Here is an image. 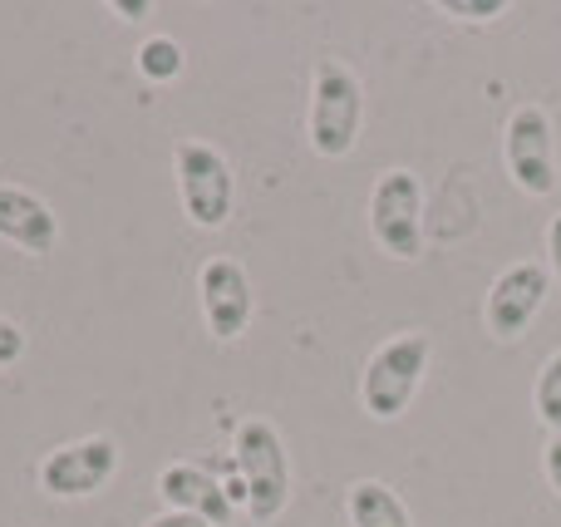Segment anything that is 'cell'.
I'll return each instance as SVG.
<instances>
[{
	"mask_svg": "<svg viewBox=\"0 0 561 527\" xmlns=\"http://www.w3.org/2000/svg\"><path fill=\"white\" fill-rule=\"evenodd\" d=\"M365 128V84L359 75L335 55L316 59L310 75V108H306V138L320 158H350Z\"/></svg>",
	"mask_w": 561,
	"mask_h": 527,
	"instance_id": "cell-1",
	"label": "cell"
},
{
	"mask_svg": "<svg viewBox=\"0 0 561 527\" xmlns=\"http://www.w3.org/2000/svg\"><path fill=\"white\" fill-rule=\"evenodd\" d=\"M428 360H434V335L428 331H399L385 345H375V355L359 370V404H365L369 420H399L414 404Z\"/></svg>",
	"mask_w": 561,
	"mask_h": 527,
	"instance_id": "cell-2",
	"label": "cell"
},
{
	"mask_svg": "<svg viewBox=\"0 0 561 527\" xmlns=\"http://www.w3.org/2000/svg\"><path fill=\"white\" fill-rule=\"evenodd\" d=\"M232 463L242 473L247 489V518L256 523H276L290 503V459H286V439L272 420L247 414L232 429Z\"/></svg>",
	"mask_w": 561,
	"mask_h": 527,
	"instance_id": "cell-3",
	"label": "cell"
},
{
	"mask_svg": "<svg viewBox=\"0 0 561 527\" xmlns=\"http://www.w3.org/2000/svg\"><path fill=\"white\" fill-rule=\"evenodd\" d=\"M173 177H178V203L183 217L203 232L232 222L237 207V173L227 163L222 148H213L207 138H178L173 144Z\"/></svg>",
	"mask_w": 561,
	"mask_h": 527,
	"instance_id": "cell-4",
	"label": "cell"
},
{
	"mask_svg": "<svg viewBox=\"0 0 561 527\" xmlns=\"http://www.w3.org/2000/svg\"><path fill=\"white\" fill-rule=\"evenodd\" d=\"M369 237L394 262H419L424 252V183L414 168H385L369 187Z\"/></svg>",
	"mask_w": 561,
	"mask_h": 527,
	"instance_id": "cell-5",
	"label": "cell"
},
{
	"mask_svg": "<svg viewBox=\"0 0 561 527\" xmlns=\"http://www.w3.org/2000/svg\"><path fill=\"white\" fill-rule=\"evenodd\" d=\"M503 168L527 197H552L561 183L557 128L542 104H517L503 124Z\"/></svg>",
	"mask_w": 561,
	"mask_h": 527,
	"instance_id": "cell-6",
	"label": "cell"
},
{
	"mask_svg": "<svg viewBox=\"0 0 561 527\" xmlns=\"http://www.w3.org/2000/svg\"><path fill=\"white\" fill-rule=\"evenodd\" d=\"M118 463H124L118 439H108V434H84V439L55 444V449L39 459L35 479H39V493H49V499H65V503L94 499L118 473Z\"/></svg>",
	"mask_w": 561,
	"mask_h": 527,
	"instance_id": "cell-7",
	"label": "cell"
},
{
	"mask_svg": "<svg viewBox=\"0 0 561 527\" xmlns=\"http://www.w3.org/2000/svg\"><path fill=\"white\" fill-rule=\"evenodd\" d=\"M547 296H552V272L542 262H513L493 276L483 301V325L493 341L513 345L527 335V325L542 316Z\"/></svg>",
	"mask_w": 561,
	"mask_h": 527,
	"instance_id": "cell-8",
	"label": "cell"
},
{
	"mask_svg": "<svg viewBox=\"0 0 561 527\" xmlns=\"http://www.w3.org/2000/svg\"><path fill=\"white\" fill-rule=\"evenodd\" d=\"M197 301H203V321L213 331V341H222V345L242 341L256 311L247 266L237 256H207L203 272H197Z\"/></svg>",
	"mask_w": 561,
	"mask_h": 527,
	"instance_id": "cell-9",
	"label": "cell"
},
{
	"mask_svg": "<svg viewBox=\"0 0 561 527\" xmlns=\"http://www.w3.org/2000/svg\"><path fill=\"white\" fill-rule=\"evenodd\" d=\"M158 499H163V508L193 513V518H203L213 527H227L237 518L222 479H217L213 469H203V463H187V459H173L163 473H158Z\"/></svg>",
	"mask_w": 561,
	"mask_h": 527,
	"instance_id": "cell-10",
	"label": "cell"
},
{
	"mask_svg": "<svg viewBox=\"0 0 561 527\" xmlns=\"http://www.w3.org/2000/svg\"><path fill=\"white\" fill-rule=\"evenodd\" d=\"M0 242L30 256H49L59 242V217L39 193L20 183H0Z\"/></svg>",
	"mask_w": 561,
	"mask_h": 527,
	"instance_id": "cell-11",
	"label": "cell"
},
{
	"mask_svg": "<svg viewBox=\"0 0 561 527\" xmlns=\"http://www.w3.org/2000/svg\"><path fill=\"white\" fill-rule=\"evenodd\" d=\"M345 518L350 527H414L409 503L389 489L385 479H359L345 493Z\"/></svg>",
	"mask_w": 561,
	"mask_h": 527,
	"instance_id": "cell-12",
	"label": "cell"
},
{
	"mask_svg": "<svg viewBox=\"0 0 561 527\" xmlns=\"http://www.w3.org/2000/svg\"><path fill=\"white\" fill-rule=\"evenodd\" d=\"M134 65H138V75H144L148 84H173V79L183 75L187 55H183V45H178L173 35H148L144 45H138Z\"/></svg>",
	"mask_w": 561,
	"mask_h": 527,
	"instance_id": "cell-13",
	"label": "cell"
},
{
	"mask_svg": "<svg viewBox=\"0 0 561 527\" xmlns=\"http://www.w3.org/2000/svg\"><path fill=\"white\" fill-rule=\"evenodd\" d=\"M533 410H537V424H542V429L561 434V351L547 355V365L537 370Z\"/></svg>",
	"mask_w": 561,
	"mask_h": 527,
	"instance_id": "cell-14",
	"label": "cell"
},
{
	"mask_svg": "<svg viewBox=\"0 0 561 527\" xmlns=\"http://www.w3.org/2000/svg\"><path fill=\"white\" fill-rule=\"evenodd\" d=\"M438 10H444L448 20H458V25H493V20H503L507 0H438Z\"/></svg>",
	"mask_w": 561,
	"mask_h": 527,
	"instance_id": "cell-15",
	"label": "cell"
},
{
	"mask_svg": "<svg viewBox=\"0 0 561 527\" xmlns=\"http://www.w3.org/2000/svg\"><path fill=\"white\" fill-rule=\"evenodd\" d=\"M15 360H25V331H20L10 316H0V370Z\"/></svg>",
	"mask_w": 561,
	"mask_h": 527,
	"instance_id": "cell-16",
	"label": "cell"
},
{
	"mask_svg": "<svg viewBox=\"0 0 561 527\" xmlns=\"http://www.w3.org/2000/svg\"><path fill=\"white\" fill-rule=\"evenodd\" d=\"M542 473H547V483H552V493L561 499V434H552V439H547V449H542Z\"/></svg>",
	"mask_w": 561,
	"mask_h": 527,
	"instance_id": "cell-17",
	"label": "cell"
},
{
	"mask_svg": "<svg viewBox=\"0 0 561 527\" xmlns=\"http://www.w3.org/2000/svg\"><path fill=\"white\" fill-rule=\"evenodd\" d=\"M547 272H552V282H561V213L547 222Z\"/></svg>",
	"mask_w": 561,
	"mask_h": 527,
	"instance_id": "cell-18",
	"label": "cell"
},
{
	"mask_svg": "<svg viewBox=\"0 0 561 527\" xmlns=\"http://www.w3.org/2000/svg\"><path fill=\"white\" fill-rule=\"evenodd\" d=\"M144 527H213V523L193 518V513H173V508H163V513H158V518H148Z\"/></svg>",
	"mask_w": 561,
	"mask_h": 527,
	"instance_id": "cell-19",
	"label": "cell"
},
{
	"mask_svg": "<svg viewBox=\"0 0 561 527\" xmlns=\"http://www.w3.org/2000/svg\"><path fill=\"white\" fill-rule=\"evenodd\" d=\"M108 10H114L118 20H148V15H153V5H148V0H114Z\"/></svg>",
	"mask_w": 561,
	"mask_h": 527,
	"instance_id": "cell-20",
	"label": "cell"
}]
</instances>
